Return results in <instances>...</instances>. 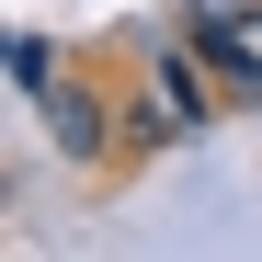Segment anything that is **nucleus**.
Returning a JSON list of instances; mask_svg holds the SVG:
<instances>
[{"label":"nucleus","instance_id":"nucleus-1","mask_svg":"<svg viewBox=\"0 0 262 262\" xmlns=\"http://www.w3.org/2000/svg\"><path fill=\"white\" fill-rule=\"evenodd\" d=\"M114 125H125V114H114V103L92 92V80H57V92H46V137H57V160H80V171L125 148Z\"/></svg>","mask_w":262,"mask_h":262},{"label":"nucleus","instance_id":"nucleus-2","mask_svg":"<svg viewBox=\"0 0 262 262\" xmlns=\"http://www.w3.org/2000/svg\"><path fill=\"white\" fill-rule=\"evenodd\" d=\"M114 137H125V160H160L171 137H194V114L171 103V92H148V103H125V125H114Z\"/></svg>","mask_w":262,"mask_h":262},{"label":"nucleus","instance_id":"nucleus-3","mask_svg":"<svg viewBox=\"0 0 262 262\" xmlns=\"http://www.w3.org/2000/svg\"><path fill=\"white\" fill-rule=\"evenodd\" d=\"M12 92H57V46L46 34H12Z\"/></svg>","mask_w":262,"mask_h":262}]
</instances>
